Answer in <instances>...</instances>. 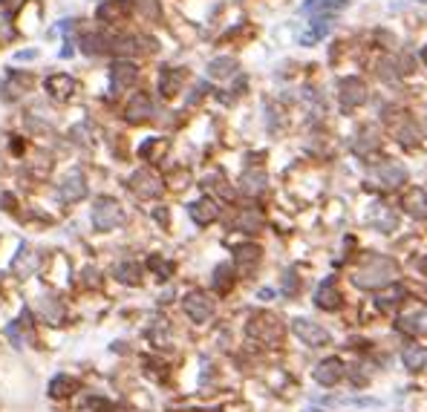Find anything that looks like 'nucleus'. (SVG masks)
I'll return each instance as SVG.
<instances>
[{"label": "nucleus", "mask_w": 427, "mask_h": 412, "mask_svg": "<svg viewBox=\"0 0 427 412\" xmlns=\"http://www.w3.org/2000/svg\"><path fill=\"white\" fill-rule=\"evenodd\" d=\"M139 78V70H136V63L130 61H116L113 63V70H110V92L113 95H121V92H128Z\"/></svg>", "instance_id": "obj_8"}, {"label": "nucleus", "mask_w": 427, "mask_h": 412, "mask_svg": "<svg viewBox=\"0 0 427 412\" xmlns=\"http://www.w3.org/2000/svg\"><path fill=\"white\" fill-rule=\"evenodd\" d=\"M182 308H185V314L191 317L194 323H208L214 317V300L205 294V292H191L185 294V300H182Z\"/></svg>", "instance_id": "obj_7"}, {"label": "nucleus", "mask_w": 427, "mask_h": 412, "mask_svg": "<svg viewBox=\"0 0 427 412\" xmlns=\"http://www.w3.org/2000/svg\"><path fill=\"white\" fill-rule=\"evenodd\" d=\"M128 12H130L128 0H104L96 15H99V20H104V23H116V20H125Z\"/></svg>", "instance_id": "obj_22"}, {"label": "nucleus", "mask_w": 427, "mask_h": 412, "mask_svg": "<svg viewBox=\"0 0 427 412\" xmlns=\"http://www.w3.org/2000/svg\"><path fill=\"white\" fill-rule=\"evenodd\" d=\"M116 277H118L121 282H128V285H139L142 268H139L136 263H118V266H116Z\"/></svg>", "instance_id": "obj_32"}, {"label": "nucleus", "mask_w": 427, "mask_h": 412, "mask_svg": "<svg viewBox=\"0 0 427 412\" xmlns=\"http://www.w3.org/2000/svg\"><path fill=\"white\" fill-rule=\"evenodd\" d=\"M399 329L407 335H427V306H413L399 317Z\"/></svg>", "instance_id": "obj_13"}, {"label": "nucleus", "mask_w": 427, "mask_h": 412, "mask_svg": "<svg viewBox=\"0 0 427 412\" xmlns=\"http://www.w3.org/2000/svg\"><path fill=\"white\" fill-rule=\"evenodd\" d=\"M237 228L246 231V234H257L263 228V213L260 208H242L237 216Z\"/></svg>", "instance_id": "obj_26"}, {"label": "nucleus", "mask_w": 427, "mask_h": 412, "mask_svg": "<svg viewBox=\"0 0 427 412\" xmlns=\"http://www.w3.org/2000/svg\"><path fill=\"white\" fill-rule=\"evenodd\" d=\"M404 182H407V168L399 162H381V165L370 168V173H367V185L381 187V190H395Z\"/></svg>", "instance_id": "obj_3"}, {"label": "nucleus", "mask_w": 427, "mask_h": 412, "mask_svg": "<svg viewBox=\"0 0 427 412\" xmlns=\"http://www.w3.org/2000/svg\"><path fill=\"white\" fill-rule=\"evenodd\" d=\"M399 277V266H395L390 257H381V254H370L364 257L355 271H352V285L361 292H381L387 285L395 282Z\"/></svg>", "instance_id": "obj_1"}, {"label": "nucleus", "mask_w": 427, "mask_h": 412, "mask_svg": "<svg viewBox=\"0 0 427 412\" xmlns=\"http://www.w3.org/2000/svg\"><path fill=\"white\" fill-rule=\"evenodd\" d=\"M419 268H421V271L427 274V257H421V260H419Z\"/></svg>", "instance_id": "obj_38"}, {"label": "nucleus", "mask_w": 427, "mask_h": 412, "mask_svg": "<svg viewBox=\"0 0 427 412\" xmlns=\"http://www.w3.org/2000/svg\"><path fill=\"white\" fill-rule=\"evenodd\" d=\"M84 196H87V179H84V173L81 170H70L64 176V182L58 185V199L73 205V202H78Z\"/></svg>", "instance_id": "obj_9"}, {"label": "nucleus", "mask_w": 427, "mask_h": 412, "mask_svg": "<svg viewBox=\"0 0 427 412\" xmlns=\"http://www.w3.org/2000/svg\"><path fill=\"white\" fill-rule=\"evenodd\" d=\"M9 20H12V9L6 4H0V35L9 38Z\"/></svg>", "instance_id": "obj_34"}, {"label": "nucleus", "mask_w": 427, "mask_h": 412, "mask_svg": "<svg viewBox=\"0 0 427 412\" xmlns=\"http://www.w3.org/2000/svg\"><path fill=\"white\" fill-rule=\"evenodd\" d=\"M266 182H268V176H266L263 168H246L242 176H240V190H242V194H249V196H257V194L266 190Z\"/></svg>", "instance_id": "obj_17"}, {"label": "nucleus", "mask_w": 427, "mask_h": 412, "mask_svg": "<svg viewBox=\"0 0 427 412\" xmlns=\"http://www.w3.org/2000/svg\"><path fill=\"white\" fill-rule=\"evenodd\" d=\"M402 363L404 369L410 372H421L427 366V346H404V352H402Z\"/></svg>", "instance_id": "obj_23"}, {"label": "nucleus", "mask_w": 427, "mask_h": 412, "mask_svg": "<svg viewBox=\"0 0 427 412\" xmlns=\"http://www.w3.org/2000/svg\"><path fill=\"white\" fill-rule=\"evenodd\" d=\"M283 292H286V294H297V271H295V268H289V271L283 274Z\"/></svg>", "instance_id": "obj_35"}, {"label": "nucleus", "mask_w": 427, "mask_h": 412, "mask_svg": "<svg viewBox=\"0 0 427 412\" xmlns=\"http://www.w3.org/2000/svg\"><path fill=\"white\" fill-rule=\"evenodd\" d=\"M280 320L274 314H254L252 317V323H249V335L254 340H263V343H274V340H280Z\"/></svg>", "instance_id": "obj_6"}, {"label": "nucleus", "mask_w": 427, "mask_h": 412, "mask_svg": "<svg viewBox=\"0 0 427 412\" xmlns=\"http://www.w3.org/2000/svg\"><path fill=\"white\" fill-rule=\"evenodd\" d=\"M182 81H185V73H182V70H173V67H165V70H162V75H159V89H162L165 99H171V95L179 92Z\"/></svg>", "instance_id": "obj_25"}, {"label": "nucleus", "mask_w": 427, "mask_h": 412, "mask_svg": "<svg viewBox=\"0 0 427 412\" xmlns=\"http://www.w3.org/2000/svg\"><path fill=\"white\" fill-rule=\"evenodd\" d=\"M367 222H370V225H373L378 234H392L395 228H399V216H395L392 208L384 205V202H376V205L370 208Z\"/></svg>", "instance_id": "obj_11"}, {"label": "nucleus", "mask_w": 427, "mask_h": 412, "mask_svg": "<svg viewBox=\"0 0 427 412\" xmlns=\"http://www.w3.org/2000/svg\"><path fill=\"white\" fill-rule=\"evenodd\" d=\"M234 260H237L240 274L249 277V274H254V268L260 266V248H257V245H240L237 254H234Z\"/></svg>", "instance_id": "obj_20"}, {"label": "nucleus", "mask_w": 427, "mask_h": 412, "mask_svg": "<svg viewBox=\"0 0 427 412\" xmlns=\"http://www.w3.org/2000/svg\"><path fill=\"white\" fill-rule=\"evenodd\" d=\"M142 9H144V15H159L156 0H142Z\"/></svg>", "instance_id": "obj_37"}, {"label": "nucleus", "mask_w": 427, "mask_h": 412, "mask_svg": "<svg viewBox=\"0 0 427 412\" xmlns=\"http://www.w3.org/2000/svg\"><path fill=\"white\" fill-rule=\"evenodd\" d=\"M312 377H315V384H321V387H335L344 377V361L341 358H323L315 366Z\"/></svg>", "instance_id": "obj_12"}, {"label": "nucleus", "mask_w": 427, "mask_h": 412, "mask_svg": "<svg viewBox=\"0 0 427 412\" xmlns=\"http://www.w3.org/2000/svg\"><path fill=\"white\" fill-rule=\"evenodd\" d=\"M188 213H191V219L197 222V225H211L214 219L220 216V205L214 202V199H199V202H194L191 208H188Z\"/></svg>", "instance_id": "obj_21"}, {"label": "nucleus", "mask_w": 427, "mask_h": 412, "mask_svg": "<svg viewBox=\"0 0 427 412\" xmlns=\"http://www.w3.org/2000/svg\"><path fill=\"white\" fill-rule=\"evenodd\" d=\"M231 285H234V268H231V263H223V266L214 268V292L228 294Z\"/></svg>", "instance_id": "obj_28"}, {"label": "nucleus", "mask_w": 427, "mask_h": 412, "mask_svg": "<svg viewBox=\"0 0 427 412\" xmlns=\"http://www.w3.org/2000/svg\"><path fill=\"white\" fill-rule=\"evenodd\" d=\"M421 61H424V67H427V44L421 46Z\"/></svg>", "instance_id": "obj_39"}, {"label": "nucleus", "mask_w": 427, "mask_h": 412, "mask_svg": "<svg viewBox=\"0 0 427 412\" xmlns=\"http://www.w3.org/2000/svg\"><path fill=\"white\" fill-rule=\"evenodd\" d=\"M73 389H75V380L70 375H58V377H52V384H49V395L52 398H67Z\"/></svg>", "instance_id": "obj_31"}, {"label": "nucleus", "mask_w": 427, "mask_h": 412, "mask_svg": "<svg viewBox=\"0 0 427 412\" xmlns=\"http://www.w3.org/2000/svg\"><path fill=\"white\" fill-rule=\"evenodd\" d=\"M128 185H130L133 194L142 196V199H156V196H162V179H159L154 170H147V168L136 170V173L128 179Z\"/></svg>", "instance_id": "obj_4"}, {"label": "nucleus", "mask_w": 427, "mask_h": 412, "mask_svg": "<svg viewBox=\"0 0 427 412\" xmlns=\"http://www.w3.org/2000/svg\"><path fill=\"white\" fill-rule=\"evenodd\" d=\"M402 208L413 219H427V187H410L402 199Z\"/></svg>", "instance_id": "obj_16"}, {"label": "nucleus", "mask_w": 427, "mask_h": 412, "mask_svg": "<svg viewBox=\"0 0 427 412\" xmlns=\"http://www.w3.org/2000/svg\"><path fill=\"white\" fill-rule=\"evenodd\" d=\"M35 266H38V257H35V254L32 251H29V248H20V254H18V260L12 263V268L18 271V274H32L35 271Z\"/></svg>", "instance_id": "obj_30"}, {"label": "nucleus", "mask_w": 427, "mask_h": 412, "mask_svg": "<svg viewBox=\"0 0 427 412\" xmlns=\"http://www.w3.org/2000/svg\"><path fill=\"white\" fill-rule=\"evenodd\" d=\"M150 268H154V271L159 274V280H168V277L173 274V263L159 260V257H150Z\"/></svg>", "instance_id": "obj_33"}, {"label": "nucleus", "mask_w": 427, "mask_h": 412, "mask_svg": "<svg viewBox=\"0 0 427 412\" xmlns=\"http://www.w3.org/2000/svg\"><path fill=\"white\" fill-rule=\"evenodd\" d=\"M315 303H318V308H323V311H335V308L341 306V292H338V285H335V280H323V282L318 285Z\"/></svg>", "instance_id": "obj_18"}, {"label": "nucleus", "mask_w": 427, "mask_h": 412, "mask_svg": "<svg viewBox=\"0 0 427 412\" xmlns=\"http://www.w3.org/2000/svg\"><path fill=\"white\" fill-rule=\"evenodd\" d=\"M150 116H154V101H150L147 92H136L133 99L128 101L125 107V118L128 121H147Z\"/></svg>", "instance_id": "obj_15"}, {"label": "nucleus", "mask_w": 427, "mask_h": 412, "mask_svg": "<svg viewBox=\"0 0 427 412\" xmlns=\"http://www.w3.org/2000/svg\"><path fill=\"white\" fill-rule=\"evenodd\" d=\"M292 332L307 346H326L329 343V332L321 329L318 323L307 320V317H295V320H292Z\"/></svg>", "instance_id": "obj_10"}, {"label": "nucleus", "mask_w": 427, "mask_h": 412, "mask_svg": "<svg viewBox=\"0 0 427 412\" xmlns=\"http://www.w3.org/2000/svg\"><path fill=\"white\" fill-rule=\"evenodd\" d=\"M47 89L52 92V99L67 101L70 95L75 92V81L70 75H52V78H47Z\"/></svg>", "instance_id": "obj_24"}, {"label": "nucleus", "mask_w": 427, "mask_h": 412, "mask_svg": "<svg viewBox=\"0 0 427 412\" xmlns=\"http://www.w3.org/2000/svg\"><path fill=\"white\" fill-rule=\"evenodd\" d=\"M6 337L15 343V349H23V346H26V337H20V332H18V323L6 326Z\"/></svg>", "instance_id": "obj_36"}, {"label": "nucleus", "mask_w": 427, "mask_h": 412, "mask_svg": "<svg viewBox=\"0 0 427 412\" xmlns=\"http://www.w3.org/2000/svg\"><path fill=\"white\" fill-rule=\"evenodd\" d=\"M89 219H93L96 231H113L125 222V211H121V205L113 196H99L93 202V213H89Z\"/></svg>", "instance_id": "obj_2"}, {"label": "nucleus", "mask_w": 427, "mask_h": 412, "mask_svg": "<svg viewBox=\"0 0 427 412\" xmlns=\"http://www.w3.org/2000/svg\"><path fill=\"white\" fill-rule=\"evenodd\" d=\"M404 297H407V292L402 289L399 282H392V285H387V289H381V294H378V300H376V303H378V308H381V311H392V308L399 306Z\"/></svg>", "instance_id": "obj_27"}, {"label": "nucleus", "mask_w": 427, "mask_h": 412, "mask_svg": "<svg viewBox=\"0 0 427 412\" xmlns=\"http://www.w3.org/2000/svg\"><path fill=\"white\" fill-rule=\"evenodd\" d=\"M237 73V61L234 58H214L208 63V75L211 78H228Z\"/></svg>", "instance_id": "obj_29"}, {"label": "nucleus", "mask_w": 427, "mask_h": 412, "mask_svg": "<svg viewBox=\"0 0 427 412\" xmlns=\"http://www.w3.org/2000/svg\"><path fill=\"white\" fill-rule=\"evenodd\" d=\"M329 29H332V18H312L309 26L297 35V41H300V46H315L318 41H323L329 35Z\"/></svg>", "instance_id": "obj_14"}, {"label": "nucleus", "mask_w": 427, "mask_h": 412, "mask_svg": "<svg viewBox=\"0 0 427 412\" xmlns=\"http://www.w3.org/2000/svg\"><path fill=\"white\" fill-rule=\"evenodd\" d=\"M349 0H307L303 4V12L312 15V18H332L335 12L347 9Z\"/></svg>", "instance_id": "obj_19"}, {"label": "nucleus", "mask_w": 427, "mask_h": 412, "mask_svg": "<svg viewBox=\"0 0 427 412\" xmlns=\"http://www.w3.org/2000/svg\"><path fill=\"white\" fill-rule=\"evenodd\" d=\"M338 101H341L344 110L361 107L364 101H367V84H364L361 78H355V75L341 78V81H338Z\"/></svg>", "instance_id": "obj_5"}]
</instances>
